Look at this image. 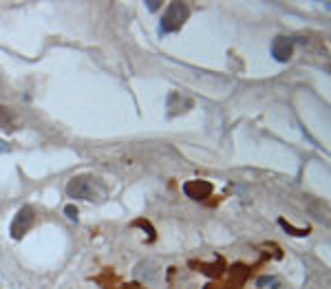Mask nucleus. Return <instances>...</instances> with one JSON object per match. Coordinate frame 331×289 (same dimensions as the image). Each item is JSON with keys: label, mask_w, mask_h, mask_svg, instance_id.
<instances>
[{"label": "nucleus", "mask_w": 331, "mask_h": 289, "mask_svg": "<svg viewBox=\"0 0 331 289\" xmlns=\"http://www.w3.org/2000/svg\"><path fill=\"white\" fill-rule=\"evenodd\" d=\"M66 195L73 197V199H84V201H104L108 190L106 186L102 183L100 179H95V177H75V179L69 181V186H66Z\"/></svg>", "instance_id": "1"}, {"label": "nucleus", "mask_w": 331, "mask_h": 289, "mask_svg": "<svg viewBox=\"0 0 331 289\" xmlns=\"http://www.w3.org/2000/svg\"><path fill=\"white\" fill-rule=\"evenodd\" d=\"M190 16V9L186 3H170L168 5V9L164 13V18L159 22V33H174L179 31V29L186 25V20Z\"/></svg>", "instance_id": "2"}, {"label": "nucleus", "mask_w": 331, "mask_h": 289, "mask_svg": "<svg viewBox=\"0 0 331 289\" xmlns=\"http://www.w3.org/2000/svg\"><path fill=\"white\" fill-rule=\"evenodd\" d=\"M31 223H33V210H31L29 205H25L22 210H18V214H16V217H13V221H11V239L20 241L22 236L29 232Z\"/></svg>", "instance_id": "3"}, {"label": "nucleus", "mask_w": 331, "mask_h": 289, "mask_svg": "<svg viewBox=\"0 0 331 289\" xmlns=\"http://www.w3.org/2000/svg\"><path fill=\"white\" fill-rule=\"evenodd\" d=\"M294 44H296L294 38L278 35V38H274V42H271V57H274L276 62H289L291 53H294Z\"/></svg>", "instance_id": "4"}, {"label": "nucleus", "mask_w": 331, "mask_h": 289, "mask_svg": "<svg viewBox=\"0 0 331 289\" xmlns=\"http://www.w3.org/2000/svg\"><path fill=\"white\" fill-rule=\"evenodd\" d=\"M183 192H186L190 199H197V201H201V199L210 197L212 183L210 181H188V183H183Z\"/></svg>", "instance_id": "5"}, {"label": "nucleus", "mask_w": 331, "mask_h": 289, "mask_svg": "<svg viewBox=\"0 0 331 289\" xmlns=\"http://www.w3.org/2000/svg\"><path fill=\"white\" fill-rule=\"evenodd\" d=\"M135 276L137 278H142V280H154V276H157V267H154L152 263H142V265H137V269H135Z\"/></svg>", "instance_id": "6"}, {"label": "nucleus", "mask_w": 331, "mask_h": 289, "mask_svg": "<svg viewBox=\"0 0 331 289\" xmlns=\"http://www.w3.org/2000/svg\"><path fill=\"white\" fill-rule=\"evenodd\" d=\"M278 223H281V227L285 229L287 234H291V236H307V234H309V227H307V229H296V227H291L289 223H287L285 219H278Z\"/></svg>", "instance_id": "7"}, {"label": "nucleus", "mask_w": 331, "mask_h": 289, "mask_svg": "<svg viewBox=\"0 0 331 289\" xmlns=\"http://www.w3.org/2000/svg\"><path fill=\"white\" fill-rule=\"evenodd\" d=\"M256 287L263 289V287H271V289H278V280L276 278H271V276H263L256 280Z\"/></svg>", "instance_id": "8"}, {"label": "nucleus", "mask_w": 331, "mask_h": 289, "mask_svg": "<svg viewBox=\"0 0 331 289\" xmlns=\"http://www.w3.org/2000/svg\"><path fill=\"white\" fill-rule=\"evenodd\" d=\"M137 225H139V227H144L146 232H148V241H154V239H157V234H154V229L150 227L148 221H137Z\"/></svg>", "instance_id": "9"}, {"label": "nucleus", "mask_w": 331, "mask_h": 289, "mask_svg": "<svg viewBox=\"0 0 331 289\" xmlns=\"http://www.w3.org/2000/svg\"><path fill=\"white\" fill-rule=\"evenodd\" d=\"M64 214H66V217H69L71 221H77V210H75L73 205H66V207H64Z\"/></svg>", "instance_id": "10"}, {"label": "nucleus", "mask_w": 331, "mask_h": 289, "mask_svg": "<svg viewBox=\"0 0 331 289\" xmlns=\"http://www.w3.org/2000/svg\"><path fill=\"white\" fill-rule=\"evenodd\" d=\"M146 9L159 11V9H161V3H159V0H148V3H146Z\"/></svg>", "instance_id": "11"}, {"label": "nucleus", "mask_w": 331, "mask_h": 289, "mask_svg": "<svg viewBox=\"0 0 331 289\" xmlns=\"http://www.w3.org/2000/svg\"><path fill=\"white\" fill-rule=\"evenodd\" d=\"M11 150V146L7 144V142H3V139H0V152H9Z\"/></svg>", "instance_id": "12"}]
</instances>
